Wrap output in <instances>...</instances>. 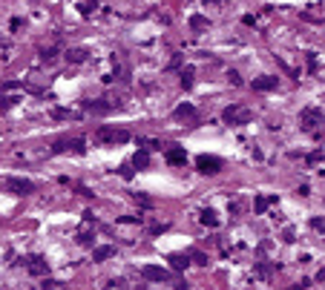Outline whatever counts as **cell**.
<instances>
[{"label": "cell", "instance_id": "cell-18", "mask_svg": "<svg viewBox=\"0 0 325 290\" xmlns=\"http://www.w3.org/2000/svg\"><path fill=\"white\" fill-rule=\"evenodd\" d=\"M199 222L205 224V227H210V230H216V227H219V216H216L213 210H202V216H199Z\"/></svg>", "mask_w": 325, "mask_h": 290}, {"label": "cell", "instance_id": "cell-4", "mask_svg": "<svg viewBox=\"0 0 325 290\" xmlns=\"http://www.w3.org/2000/svg\"><path fill=\"white\" fill-rule=\"evenodd\" d=\"M222 167H224V161L216 158V155H199L196 158V170L202 172V175H216Z\"/></svg>", "mask_w": 325, "mask_h": 290}, {"label": "cell", "instance_id": "cell-34", "mask_svg": "<svg viewBox=\"0 0 325 290\" xmlns=\"http://www.w3.org/2000/svg\"><path fill=\"white\" fill-rule=\"evenodd\" d=\"M242 23H245V26H253V23H256V17H253V15H245V17H242Z\"/></svg>", "mask_w": 325, "mask_h": 290}, {"label": "cell", "instance_id": "cell-22", "mask_svg": "<svg viewBox=\"0 0 325 290\" xmlns=\"http://www.w3.org/2000/svg\"><path fill=\"white\" fill-rule=\"evenodd\" d=\"M58 46H43V49H40V61H43V64H52V61H55V58H58Z\"/></svg>", "mask_w": 325, "mask_h": 290}, {"label": "cell", "instance_id": "cell-21", "mask_svg": "<svg viewBox=\"0 0 325 290\" xmlns=\"http://www.w3.org/2000/svg\"><path fill=\"white\" fill-rule=\"evenodd\" d=\"M190 256V264H199V267H207V256L202 253V250H187Z\"/></svg>", "mask_w": 325, "mask_h": 290}, {"label": "cell", "instance_id": "cell-35", "mask_svg": "<svg viewBox=\"0 0 325 290\" xmlns=\"http://www.w3.org/2000/svg\"><path fill=\"white\" fill-rule=\"evenodd\" d=\"M78 193H81V195H86V198H92V195H95V193H92V190H86V187H81V184H78Z\"/></svg>", "mask_w": 325, "mask_h": 290}, {"label": "cell", "instance_id": "cell-23", "mask_svg": "<svg viewBox=\"0 0 325 290\" xmlns=\"http://www.w3.org/2000/svg\"><path fill=\"white\" fill-rule=\"evenodd\" d=\"M210 26V20H207L205 15H193L190 17V29H207Z\"/></svg>", "mask_w": 325, "mask_h": 290}, {"label": "cell", "instance_id": "cell-7", "mask_svg": "<svg viewBox=\"0 0 325 290\" xmlns=\"http://www.w3.org/2000/svg\"><path fill=\"white\" fill-rule=\"evenodd\" d=\"M3 187L9 190L12 195H29V193H35V184L32 181H26V178H6Z\"/></svg>", "mask_w": 325, "mask_h": 290}, {"label": "cell", "instance_id": "cell-16", "mask_svg": "<svg viewBox=\"0 0 325 290\" xmlns=\"http://www.w3.org/2000/svg\"><path fill=\"white\" fill-rule=\"evenodd\" d=\"M173 118H179V121L196 118V106H193V103H179V106L173 109Z\"/></svg>", "mask_w": 325, "mask_h": 290}, {"label": "cell", "instance_id": "cell-33", "mask_svg": "<svg viewBox=\"0 0 325 290\" xmlns=\"http://www.w3.org/2000/svg\"><path fill=\"white\" fill-rule=\"evenodd\" d=\"M308 69L317 72V55H314V52H308Z\"/></svg>", "mask_w": 325, "mask_h": 290}, {"label": "cell", "instance_id": "cell-28", "mask_svg": "<svg viewBox=\"0 0 325 290\" xmlns=\"http://www.w3.org/2000/svg\"><path fill=\"white\" fill-rule=\"evenodd\" d=\"M227 81H230L233 86H242V78H239V72H236V69H230V72H227Z\"/></svg>", "mask_w": 325, "mask_h": 290}, {"label": "cell", "instance_id": "cell-2", "mask_svg": "<svg viewBox=\"0 0 325 290\" xmlns=\"http://www.w3.org/2000/svg\"><path fill=\"white\" fill-rule=\"evenodd\" d=\"M52 153L61 155V153H75V155H84L86 153V141L84 138H64L52 147Z\"/></svg>", "mask_w": 325, "mask_h": 290}, {"label": "cell", "instance_id": "cell-36", "mask_svg": "<svg viewBox=\"0 0 325 290\" xmlns=\"http://www.w3.org/2000/svg\"><path fill=\"white\" fill-rule=\"evenodd\" d=\"M296 193H299V195H311V187H308V184H302V187L296 190Z\"/></svg>", "mask_w": 325, "mask_h": 290}, {"label": "cell", "instance_id": "cell-30", "mask_svg": "<svg viewBox=\"0 0 325 290\" xmlns=\"http://www.w3.org/2000/svg\"><path fill=\"white\" fill-rule=\"evenodd\" d=\"M133 164H121V175H124V178H127V181H130V178H133Z\"/></svg>", "mask_w": 325, "mask_h": 290}, {"label": "cell", "instance_id": "cell-26", "mask_svg": "<svg viewBox=\"0 0 325 290\" xmlns=\"http://www.w3.org/2000/svg\"><path fill=\"white\" fill-rule=\"evenodd\" d=\"M20 101V98H0V112H6L9 106H15V103Z\"/></svg>", "mask_w": 325, "mask_h": 290}, {"label": "cell", "instance_id": "cell-37", "mask_svg": "<svg viewBox=\"0 0 325 290\" xmlns=\"http://www.w3.org/2000/svg\"><path fill=\"white\" fill-rule=\"evenodd\" d=\"M216 3H224V0H207V6H216Z\"/></svg>", "mask_w": 325, "mask_h": 290}, {"label": "cell", "instance_id": "cell-15", "mask_svg": "<svg viewBox=\"0 0 325 290\" xmlns=\"http://www.w3.org/2000/svg\"><path fill=\"white\" fill-rule=\"evenodd\" d=\"M115 256V247L112 244H101V247H95L92 250V261H107V258Z\"/></svg>", "mask_w": 325, "mask_h": 290}, {"label": "cell", "instance_id": "cell-25", "mask_svg": "<svg viewBox=\"0 0 325 290\" xmlns=\"http://www.w3.org/2000/svg\"><path fill=\"white\" fill-rule=\"evenodd\" d=\"M78 244H84V247H92V244H95V233H89V230H81V233H78Z\"/></svg>", "mask_w": 325, "mask_h": 290}, {"label": "cell", "instance_id": "cell-5", "mask_svg": "<svg viewBox=\"0 0 325 290\" xmlns=\"http://www.w3.org/2000/svg\"><path fill=\"white\" fill-rule=\"evenodd\" d=\"M115 109H118V103L107 101V98H98V101H84V112H89V115H109V112H115Z\"/></svg>", "mask_w": 325, "mask_h": 290}, {"label": "cell", "instance_id": "cell-27", "mask_svg": "<svg viewBox=\"0 0 325 290\" xmlns=\"http://www.w3.org/2000/svg\"><path fill=\"white\" fill-rule=\"evenodd\" d=\"M311 230H317V233H325V219H311Z\"/></svg>", "mask_w": 325, "mask_h": 290}, {"label": "cell", "instance_id": "cell-11", "mask_svg": "<svg viewBox=\"0 0 325 290\" xmlns=\"http://www.w3.org/2000/svg\"><path fill=\"white\" fill-rule=\"evenodd\" d=\"M276 270H279V264H276V261H256V267H253V273H256L259 279H271Z\"/></svg>", "mask_w": 325, "mask_h": 290}, {"label": "cell", "instance_id": "cell-8", "mask_svg": "<svg viewBox=\"0 0 325 290\" xmlns=\"http://www.w3.org/2000/svg\"><path fill=\"white\" fill-rule=\"evenodd\" d=\"M141 279H147V282H170V270H164L158 264H144L141 267Z\"/></svg>", "mask_w": 325, "mask_h": 290}, {"label": "cell", "instance_id": "cell-17", "mask_svg": "<svg viewBox=\"0 0 325 290\" xmlns=\"http://www.w3.org/2000/svg\"><path fill=\"white\" fill-rule=\"evenodd\" d=\"M133 167H138V170H147L150 167V150H138L136 155H133V161H130Z\"/></svg>", "mask_w": 325, "mask_h": 290}, {"label": "cell", "instance_id": "cell-12", "mask_svg": "<svg viewBox=\"0 0 325 290\" xmlns=\"http://www.w3.org/2000/svg\"><path fill=\"white\" fill-rule=\"evenodd\" d=\"M64 58H67L69 64H84L86 58H89V52H86L84 46H72V49L64 52Z\"/></svg>", "mask_w": 325, "mask_h": 290}, {"label": "cell", "instance_id": "cell-1", "mask_svg": "<svg viewBox=\"0 0 325 290\" xmlns=\"http://www.w3.org/2000/svg\"><path fill=\"white\" fill-rule=\"evenodd\" d=\"M222 121L230 124V127H245V124L253 121V109L245 106V103H230V106L222 112Z\"/></svg>", "mask_w": 325, "mask_h": 290}, {"label": "cell", "instance_id": "cell-29", "mask_svg": "<svg viewBox=\"0 0 325 290\" xmlns=\"http://www.w3.org/2000/svg\"><path fill=\"white\" fill-rule=\"evenodd\" d=\"M121 224H141V216H121Z\"/></svg>", "mask_w": 325, "mask_h": 290}, {"label": "cell", "instance_id": "cell-9", "mask_svg": "<svg viewBox=\"0 0 325 290\" xmlns=\"http://www.w3.org/2000/svg\"><path fill=\"white\" fill-rule=\"evenodd\" d=\"M26 267H29L32 276H46V270H49V264H46L43 256H29L26 258Z\"/></svg>", "mask_w": 325, "mask_h": 290}, {"label": "cell", "instance_id": "cell-38", "mask_svg": "<svg viewBox=\"0 0 325 290\" xmlns=\"http://www.w3.org/2000/svg\"><path fill=\"white\" fill-rule=\"evenodd\" d=\"M0 46H3V43H0Z\"/></svg>", "mask_w": 325, "mask_h": 290}, {"label": "cell", "instance_id": "cell-20", "mask_svg": "<svg viewBox=\"0 0 325 290\" xmlns=\"http://www.w3.org/2000/svg\"><path fill=\"white\" fill-rule=\"evenodd\" d=\"M193 81H196V69H193V66H184V69H181V75H179V84L184 86V89H190V86H193Z\"/></svg>", "mask_w": 325, "mask_h": 290}, {"label": "cell", "instance_id": "cell-19", "mask_svg": "<svg viewBox=\"0 0 325 290\" xmlns=\"http://www.w3.org/2000/svg\"><path fill=\"white\" fill-rule=\"evenodd\" d=\"M170 264H173V270H187L190 256H187V253H173V256H170Z\"/></svg>", "mask_w": 325, "mask_h": 290}, {"label": "cell", "instance_id": "cell-10", "mask_svg": "<svg viewBox=\"0 0 325 290\" xmlns=\"http://www.w3.org/2000/svg\"><path fill=\"white\" fill-rule=\"evenodd\" d=\"M276 84H279V78H274V75L253 78V92H271V89H276Z\"/></svg>", "mask_w": 325, "mask_h": 290}, {"label": "cell", "instance_id": "cell-6", "mask_svg": "<svg viewBox=\"0 0 325 290\" xmlns=\"http://www.w3.org/2000/svg\"><path fill=\"white\" fill-rule=\"evenodd\" d=\"M98 141H107V144H127L130 141V132L127 129H112V127H101L98 132H95Z\"/></svg>", "mask_w": 325, "mask_h": 290}, {"label": "cell", "instance_id": "cell-13", "mask_svg": "<svg viewBox=\"0 0 325 290\" xmlns=\"http://www.w3.org/2000/svg\"><path fill=\"white\" fill-rule=\"evenodd\" d=\"M184 161H187L184 147H173V150H167V164H173V167H181Z\"/></svg>", "mask_w": 325, "mask_h": 290}, {"label": "cell", "instance_id": "cell-3", "mask_svg": "<svg viewBox=\"0 0 325 290\" xmlns=\"http://www.w3.org/2000/svg\"><path fill=\"white\" fill-rule=\"evenodd\" d=\"M299 124H302L305 132H317V124H323V109H317V106H305V109L299 112Z\"/></svg>", "mask_w": 325, "mask_h": 290}, {"label": "cell", "instance_id": "cell-32", "mask_svg": "<svg viewBox=\"0 0 325 290\" xmlns=\"http://www.w3.org/2000/svg\"><path fill=\"white\" fill-rule=\"evenodd\" d=\"M317 161H323V150H314V153L308 155V164H317Z\"/></svg>", "mask_w": 325, "mask_h": 290}, {"label": "cell", "instance_id": "cell-14", "mask_svg": "<svg viewBox=\"0 0 325 290\" xmlns=\"http://www.w3.org/2000/svg\"><path fill=\"white\" fill-rule=\"evenodd\" d=\"M271 204H276V195H256V201H253V213L256 216H265V210Z\"/></svg>", "mask_w": 325, "mask_h": 290}, {"label": "cell", "instance_id": "cell-24", "mask_svg": "<svg viewBox=\"0 0 325 290\" xmlns=\"http://www.w3.org/2000/svg\"><path fill=\"white\" fill-rule=\"evenodd\" d=\"M52 118H58V121H75V118H78V112H72V109H55V112H52Z\"/></svg>", "mask_w": 325, "mask_h": 290}, {"label": "cell", "instance_id": "cell-31", "mask_svg": "<svg viewBox=\"0 0 325 290\" xmlns=\"http://www.w3.org/2000/svg\"><path fill=\"white\" fill-rule=\"evenodd\" d=\"M136 201H141L144 207H153V198H150V195H144V193H136Z\"/></svg>", "mask_w": 325, "mask_h": 290}]
</instances>
